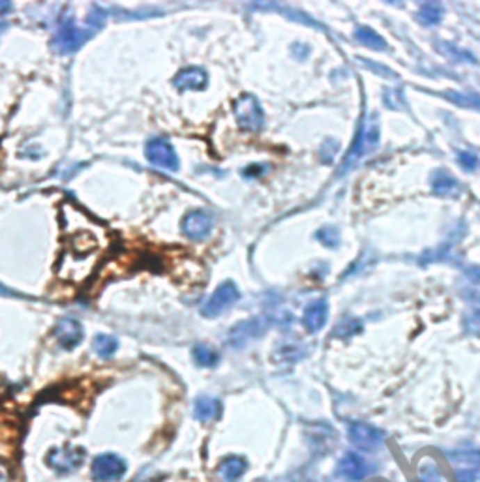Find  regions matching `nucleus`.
Masks as SVG:
<instances>
[{
  "mask_svg": "<svg viewBox=\"0 0 480 482\" xmlns=\"http://www.w3.org/2000/svg\"><path fill=\"white\" fill-rule=\"evenodd\" d=\"M234 120L239 128L246 131H259L265 126V113L253 94H242L233 104Z\"/></svg>",
  "mask_w": 480,
  "mask_h": 482,
  "instance_id": "obj_3",
  "label": "nucleus"
},
{
  "mask_svg": "<svg viewBox=\"0 0 480 482\" xmlns=\"http://www.w3.org/2000/svg\"><path fill=\"white\" fill-rule=\"evenodd\" d=\"M12 10H13L12 2H8V0H0V17H2V15H6V13H10Z\"/></svg>",
  "mask_w": 480,
  "mask_h": 482,
  "instance_id": "obj_32",
  "label": "nucleus"
},
{
  "mask_svg": "<svg viewBox=\"0 0 480 482\" xmlns=\"http://www.w3.org/2000/svg\"><path fill=\"white\" fill-rule=\"evenodd\" d=\"M191 355H193V360L203 368H214L220 362V353L216 351L214 347L207 346V344H198L193 347Z\"/></svg>",
  "mask_w": 480,
  "mask_h": 482,
  "instance_id": "obj_22",
  "label": "nucleus"
},
{
  "mask_svg": "<svg viewBox=\"0 0 480 482\" xmlns=\"http://www.w3.org/2000/svg\"><path fill=\"white\" fill-rule=\"evenodd\" d=\"M379 137H381L379 118H377L376 113H371V115L364 118L362 124H360L357 139H355V143H353L349 154L345 156V161H344V166H342L339 175L347 173V171H349V169H351V167L355 166L360 158H362V156H366L368 152H371V150L376 149L377 145H379Z\"/></svg>",
  "mask_w": 480,
  "mask_h": 482,
  "instance_id": "obj_1",
  "label": "nucleus"
},
{
  "mask_svg": "<svg viewBox=\"0 0 480 482\" xmlns=\"http://www.w3.org/2000/svg\"><path fill=\"white\" fill-rule=\"evenodd\" d=\"M266 171V166H261V163H257V166H250L246 167V171H244V177H248V179H252V177H259V175H263Z\"/></svg>",
  "mask_w": 480,
  "mask_h": 482,
  "instance_id": "obj_30",
  "label": "nucleus"
},
{
  "mask_svg": "<svg viewBox=\"0 0 480 482\" xmlns=\"http://www.w3.org/2000/svg\"><path fill=\"white\" fill-rule=\"evenodd\" d=\"M443 6L439 4V2H424L422 6L419 8V13H417V17H419V21L422 23V25H428V26H435L441 23V19H443Z\"/></svg>",
  "mask_w": 480,
  "mask_h": 482,
  "instance_id": "obj_21",
  "label": "nucleus"
},
{
  "mask_svg": "<svg viewBox=\"0 0 480 482\" xmlns=\"http://www.w3.org/2000/svg\"><path fill=\"white\" fill-rule=\"evenodd\" d=\"M94 36V29L88 26V29H81L72 21H64L58 31H56L53 42H51V47L58 55H72L77 49H81L83 45L86 44V40H90Z\"/></svg>",
  "mask_w": 480,
  "mask_h": 482,
  "instance_id": "obj_2",
  "label": "nucleus"
},
{
  "mask_svg": "<svg viewBox=\"0 0 480 482\" xmlns=\"http://www.w3.org/2000/svg\"><path fill=\"white\" fill-rule=\"evenodd\" d=\"M266 328H269V323H266V319H261V317H252V319H246V321H240L229 330L227 344L234 349H242L248 344L259 340L266 332Z\"/></svg>",
  "mask_w": 480,
  "mask_h": 482,
  "instance_id": "obj_5",
  "label": "nucleus"
},
{
  "mask_svg": "<svg viewBox=\"0 0 480 482\" xmlns=\"http://www.w3.org/2000/svg\"><path fill=\"white\" fill-rule=\"evenodd\" d=\"M85 462V451L79 447H64V449H53L47 454V465L51 469L61 473V475H68L79 469Z\"/></svg>",
  "mask_w": 480,
  "mask_h": 482,
  "instance_id": "obj_9",
  "label": "nucleus"
},
{
  "mask_svg": "<svg viewBox=\"0 0 480 482\" xmlns=\"http://www.w3.org/2000/svg\"><path fill=\"white\" fill-rule=\"evenodd\" d=\"M317 239H319L325 246H328V248H336L338 246V242H339V235H338V231L334 227H325V229H321L319 233H317Z\"/></svg>",
  "mask_w": 480,
  "mask_h": 482,
  "instance_id": "obj_26",
  "label": "nucleus"
},
{
  "mask_svg": "<svg viewBox=\"0 0 480 482\" xmlns=\"http://www.w3.org/2000/svg\"><path fill=\"white\" fill-rule=\"evenodd\" d=\"M248 469V462L242 456H227L223 458L222 464L218 467V473L223 479V482H237L240 476L244 475Z\"/></svg>",
  "mask_w": 480,
  "mask_h": 482,
  "instance_id": "obj_18",
  "label": "nucleus"
},
{
  "mask_svg": "<svg viewBox=\"0 0 480 482\" xmlns=\"http://www.w3.org/2000/svg\"><path fill=\"white\" fill-rule=\"evenodd\" d=\"M362 330V323L358 319H353V317H345L336 325L334 328V336H339V338H347V336H353Z\"/></svg>",
  "mask_w": 480,
  "mask_h": 482,
  "instance_id": "obj_25",
  "label": "nucleus"
},
{
  "mask_svg": "<svg viewBox=\"0 0 480 482\" xmlns=\"http://www.w3.org/2000/svg\"><path fill=\"white\" fill-rule=\"evenodd\" d=\"M347 433H349V441L360 451H377L385 441V433L379 428L362 421L349 422Z\"/></svg>",
  "mask_w": 480,
  "mask_h": 482,
  "instance_id": "obj_7",
  "label": "nucleus"
},
{
  "mask_svg": "<svg viewBox=\"0 0 480 482\" xmlns=\"http://www.w3.org/2000/svg\"><path fill=\"white\" fill-rule=\"evenodd\" d=\"M326 319H328V304H326L325 298H319L304 310V316H302V323L306 330L312 334L319 332L321 328L325 327Z\"/></svg>",
  "mask_w": 480,
  "mask_h": 482,
  "instance_id": "obj_14",
  "label": "nucleus"
},
{
  "mask_svg": "<svg viewBox=\"0 0 480 482\" xmlns=\"http://www.w3.org/2000/svg\"><path fill=\"white\" fill-rule=\"evenodd\" d=\"M465 328H467L469 334L480 338V308H474L471 314L465 316Z\"/></svg>",
  "mask_w": 480,
  "mask_h": 482,
  "instance_id": "obj_27",
  "label": "nucleus"
},
{
  "mask_svg": "<svg viewBox=\"0 0 480 482\" xmlns=\"http://www.w3.org/2000/svg\"><path fill=\"white\" fill-rule=\"evenodd\" d=\"M55 338L64 349H74L83 340V327H81V323L77 319L64 317V319L56 323Z\"/></svg>",
  "mask_w": 480,
  "mask_h": 482,
  "instance_id": "obj_12",
  "label": "nucleus"
},
{
  "mask_svg": "<svg viewBox=\"0 0 480 482\" xmlns=\"http://www.w3.org/2000/svg\"><path fill=\"white\" fill-rule=\"evenodd\" d=\"M417 473H419L420 482H447L445 481V475L439 464L433 460V458H424L420 460L419 467H417Z\"/></svg>",
  "mask_w": 480,
  "mask_h": 482,
  "instance_id": "obj_19",
  "label": "nucleus"
},
{
  "mask_svg": "<svg viewBox=\"0 0 480 482\" xmlns=\"http://www.w3.org/2000/svg\"><path fill=\"white\" fill-rule=\"evenodd\" d=\"M449 462L456 467V471H479L480 469V451L465 449V451H449L447 452Z\"/></svg>",
  "mask_w": 480,
  "mask_h": 482,
  "instance_id": "obj_17",
  "label": "nucleus"
},
{
  "mask_svg": "<svg viewBox=\"0 0 480 482\" xmlns=\"http://www.w3.org/2000/svg\"><path fill=\"white\" fill-rule=\"evenodd\" d=\"M239 298V287H237L233 282H229L227 280V282L218 285V289H216L209 297V300L201 306V316L209 317V319L222 316L223 312L227 308H231Z\"/></svg>",
  "mask_w": 480,
  "mask_h": 482,
  "instance_id": "obj_4",
  "label": "nucleus"
},
{
  "mask_svg": "<svg viewBox=\"0 0 480 482\" xmlns=\"http://www.w3.org/2000/svg\"><path fill=\"white\" fill-rule=\"evenodd\" d=\"M445 96L462 107H473V109H480V94H469V93H445Z\"/></svg>",
  "mask_w": 480,
  "mask_h": 482,
  "instance_id": "obj_24",
  "label": "nucleus"
},
{
  "mask_svg": "<svg viewBox=\"0 0 480 482\" xmlns=\"http://www.w3.org/2000/svg\"><path fill=\"white\" fill-rule=\"evenodd\" d=\"M193 415L199 422L216 421L222 415V402L212 396H199L193 403Z\"/></svg>",
  "mask_w": 480,
  "mask_h": 482,
  "instance_id": "obj_16",
  "label": "nucleus"
},
{
  "mask_svg": "<svg viewBox=\"0 0 480 482\" xmlns=\"http://www.w3.org/2000/svg\"><path fill=\"white\" fill-rule=\"evenodd\" d=\"M93 347L98 357H102V359H111L118 349V340L115 336H109V334H98V336L94 338Z\"/></svg>",
  "mask_w": 480,
  "mask_h": 482,
  "instance_id": "obj_23",
  "label": "nucleus"
},
{
  "mask_svg": "<svg viewBox=\"0 0 480 482\" xmlns=\"http://www.w3.org/2000/svg\"><path fill=\"white\" fill-rule=\"evenodd\" d=\"M355 38H357L364 47H368V49L383 51L388 47L385 38H383L381 34H377V32L374 31V29H369V26H358L357 32H355Z\"/></svg>",
  "mask_w": 480,
  "mask_h": 482,
  "instance_id": "obj_20",
  "label": "nucleus"
},
{
  "mask_svg": "<svg viewBox=\"0 0 480 482\" xmlns=\"http://www.w3.org/2000/svg\"><path fill=\"white\" fill-rule=\"evenodd\" d=\"M6 31V23H0V34Z\"/></svg>",
  "mask_w": 480,
  "mask_h": 482,
  "instance_id": "obj_33",
  "label": "nucleus"
},
{
  "mask_svg": "<svg viewBox=\"0 0 480 482\" xmlns=\"http://www.w3.org/2000/svg\"><path fill=\"white\" fill-rule=\"evenodd\" d=\"M458 163L465 169V171H473L477 167V156L471 154V152H460L458 154Z\"/></svg>",
  "mask_w": 480,
  "mask_h": 482,
  "instance_id": "obj_28",
  "label": "nucleus"
},
{
  "mask_svg": "<svg viewBox=\"0 0 480 482\" xmlns=\"http://www.w3.org/2000/svg\"><path fill=\"white\" fill-rule=\"evenodd\" d=\"M0 482H10V469L4 462H0Z\"/></svg>",
  "mask_w": 480,
  "mask_h": 482,
  "instance_id": "obj_31",
  "label": "nucleus"
},
{
  "mask_svg": "<svg viewBox=\"0 0 480 482\" xmlns=\"http://www.w3.org/2000/svg\"><path fill=\"white\" fill-rule=\"evenodd\" d=\"M128 471V465L124 462V458L113 452H105L99 454L93 462V476L98 482H117L120 481Z\"/></svg>",
  "mask_w": 480,
  "mask_h": 482,
  "instance_id": "obj_6",
  "label": "nucleus"
},
{
  "mask_svg": "<svg viewBox=\"0 0 480 482\" xmlns=\"http://www.w3.org/2000/svg\"><path fill=\"white\" fill-rule=\"evenodd\" d=\"M147 160L152 163V166L160 167V169H166V171H179V156L173 149V145L167 139H161V137H156V139H150L147 143Z\"/></svg>",
  "mask_w": 480,
  "mask_h": 482,
  "instance_id": "obj_8",
  "label": "nucleus"
},
{
  "mask_svg": "<svg viewBox=\"0 0 480 482\" xmlns=\"http://www.w3.org/2000/svg\"><path fill=\"white\" fill-rule=\"evenodd\" d=\"M336 473H338L345 482H360L368 476L369 465L360 454H357V452H347V454H344L342 460L338 462Z\"/></svg>",
  "mask_w": 480,
  "mask_h": 482,
  "instance_id": "obj_11",
  "label": "nucleus"
},
{
  "mask_svg": "<svg viewBox=\"0 0 480 482\" xmlns=\"http://www.w3.org/2000/svg\"><path fill=\"white\" fill-rule=\"evenodd\" d=\"M207 83H209V75L199 66H190V68L180 70L179 74L175 75V79H173V85L180 93H186V90H203L207 87Z\"/></svg>",
  "mask_w": 480,
  "mask_h": 482,
  "instance_id": "obj_13",
  "label": "nucleus"
},
{
  "mask_svg": "<svg viewBox=\"0 0 480 482\" xmlns=\"http://www.w3.org/2000/svg\"><path fill=\"white\" fill-rule=\"evenodd\" d=\"M431 188L441 198H458L462 193V184L445 169H439L431 177Z\"/></svg>",
  "mask_w": 480,
  "mask_h": 482,
  "instance_id": "obj_15",
  "label": "nucleus"
},
{
  "mask_svg": "<svg viewBox=\"0 0 480 482\" xmlns=\"http://www.w3.org/2000/svg\"><path fill=\"white\" fill-rule=\"evenodd\" d=\"M458 482H477L479 473L477 471H456Z\"/></svg>",
  "mask_w": 480,
  "mask_h": 482,
  "instance_id": "obj_29",
  "label": "nucleus"
},
{
  "mask_svg": "<svg viewBox=\"0 0 480 482\" xmlns=\"http://www.w3.org/2000/svg\"><path fill=\"white\" fill-rule=\"evenodd\" d=\"M214 220L207 211H193L182 220V233L191 241H205L212 233Z\"/></svg>",
  "mask_w": 480,
  "mask_h": 482,
  "instance_id": "obj_10",
  "label": "nucleus"
}]
</instances>
